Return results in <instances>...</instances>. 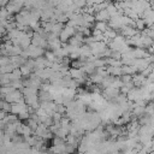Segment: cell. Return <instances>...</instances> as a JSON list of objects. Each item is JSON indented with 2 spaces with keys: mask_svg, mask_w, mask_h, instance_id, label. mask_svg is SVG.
Returning <instances> with one entry per match:
<instances>
[{
  "mask_svg": "<svg viewBox=\"0 0 154 154\" xmlns=\"http://www.w3.org/2000/svg\"><path fill=\"white\" fill-rule=\"evenodd\" d=\"M146 78H147V82L149 83V82H154V70L146 77Z\"/></svg>",
  "mask_w": 154,
  "mask_h": 154,
  "instance_id": "obj_4",
  "label": "cell"
},
{
  "mask_svg": "<svg viewBox=\"0 0 154 154\" xmlns=\"http://www.w3.org/2000/svg\"><path fill=\"white\" fill-rule=\"evenodd\" d=\"M94 28L100 30L101 33H105L108 29V24H107V22H95L94 23Z\"/></svg>",
  "mask_w": 154,
  "mask_h": 154,
  "instance_id": "obj_2",
  "label": "cell"
},
{
  "mask_svg": "<svg viewBox=\"0 0 154 154\" xmlns=\"http://www.w3.org/2000/svg\"><path fill=\"white\" fill-rule=\"evenodd\" d=\"M146 28H147V27H146V23H144V21H143L142 18L135 19V29H136V30L142 31V30H144Z\"/></svg>",
  "mask_w": 154,
  "mask_h": 154,
  "instance_id": "obj_3",
  "label": "cell"
},
{
  "mask_svg": "<svg viewBox=\"0 0 154 154\" xmlns=\"http://www.w3.org/2000/svg\"><path fill=\"white\" fill-rule=\"evenodd\" d=\"M94 17H95V22H108L111 18L107 10H100L94 15Z\"/></svg>",
  "mask_w": 154,
  "mask_h": 154,
  "instance_id": "obj_1",
  "label": "cell"
},
{
  "mask_svg": "<svg viewBox=\"0 0 154 154\" xmlns=\"http://www.w3.org/2000/svg\"><path fill=\"white\" fill-rule=\"evenodd\" d=\"M1 43H3V40H1V37H0V46H1Z\"/></svg>",
  "mask_w": 154,
  "mask_h": 154,
  "instance_id": "obj_5",
  "label": "cell"
}]
</instances>
